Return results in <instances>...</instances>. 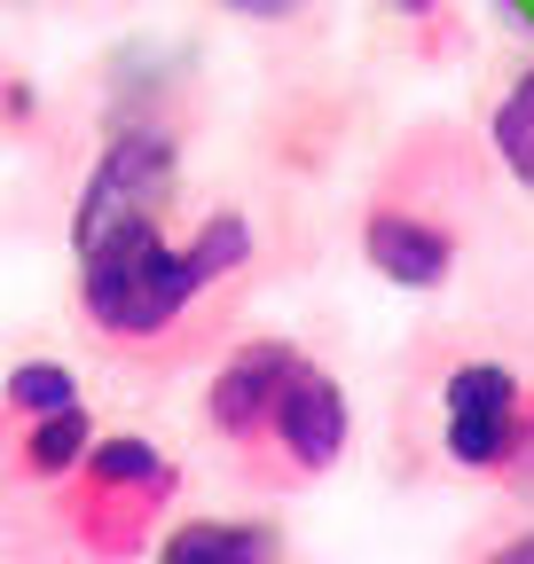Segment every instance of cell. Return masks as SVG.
<instances>
[{
	"instance_id": "6da1fadb",
	"label": "cell",
	"mask_w": 534,
	"mask_h": 564,
	"mask_svg": "<svg viewBox=\"0 0 534 564\" xmlns=\"http://www.w3.org/2000/svg\"><path fill=\"white\" fill-rule=\"evenodd\" d=\"M181 141L165 126H118L72 196V306L126 369H181L221 329V306L259 259L244 204H213L173 228Z\"/></svg>"
},
{
	"instance_id": "7a4b0ae2",
	"label": "cell",
	"mask_w": 534,
	"mask_h": 564,
	"mask_svg": "<svg viewBox=\"0 0 534 564\" xmlns=\"http://www.w3.org/2000/svg\"><path fill=\"white\" fill-rule=\"evenodd\" d=\"M472 204H480V150L456 126H417L377 165V181L362 196V220H354V251L377 282L432 299L463 267Z\"/></svg>"
},
{
	"instance_id": "3957f363",
	"label": "cell",
	"mask_w": 534,
	"mask_h": 564,
	"mask_svg": "<svg viewBox=\"0 0 534 564\" xmlns=\"http://www.w3.org/2000/svg\"><path fill=\"white\" fill-rule=\"evenodd\" d=\"M181 502V463L142 432H95L79 470L55 486V525L87 564H142Z\"/></svg>"
},
{
	"instance_id": "277c9868",
	"label": "cell",
	"mask_w": 534,
	"mask_h": 564,
	"mask_svg": "<svg viewBox=\"0 0 534 564\" xmlns=\"http://www.w3.org/2000/svg\"><path fill=\"white\" fill-rule=\"evenodd\" d=\"M534 440V377L503 352H456L432 377V455L456 478L503 486Z\"/></svg>"
},
{
	"instance_id": "5b68a950",
	"label": "cell",
	"mask_w": 534,
	"mask_h": 564,
	"mask_svg": "<svg viewBox=\"0 0 534 564\" xmlns=\"http://www.w3.org/2000/svg\"><path fill=\"white\" fill-rule=\"evenodd\" d=\"M346 447H354V400H346V384L307 352V369L284 384L276 415H267L259 447L236 463V478L259 486V494H299V486H314V478L339 470Z\"/></svg>"
},
{
	"instance_id": "8992f818",
	"label": "cell",
	"mask_w": 534,
	"mask_h": 564,
	"mask_svg": "<svg viewBox=\"0 0 534 564\" xmlns=\"http://www.w3.org/2000/svg\"><path fill=\"white\" fill-rule=\"evenodd\" d=\"M299 369H307V345L299 337H236L221 361H213L205 392H196V423H205V440H221V455L244 463Z\"/></svg>"
},
{
	"instance_id": "52a82bcc",
	"label": "cell",
	"mask_w": 534,
	"mask_h": 564,
	"mask_svg": "<svg viewBox=\"0 0 534 564\" xmlns=\"http://www.w3.org/2000/svg\"><path fill=\"white\" fill-rule=\"evenodd\" d=\"M150 564H299L291 533L276 518H228V510H196L173 518L150 549Z\"/></svg>"
},
{
	"instance_id": "ba28073f",
	"label": "cell",
	"mask_w": 534,
	"mask_h": 564,
	"mask_svg": "<svg viewBox=\"0 0 534 564\" xmlns=\"http://www.w3.org/2000/svg\"><path fill=\"white\" fill-rule=\"evenodd\" d=\"M95 447V408L79 400V408H55V415H40V423H9L0 432V478L9 486H63L79 470V455Z\"/></svg>"
},
{
	"instance_id": "9c48e42d",
	"label": "cell",
	"mask_w": 534,
	"mask_h": 564,
	"mask_svg": "<svg viewBox=\"0 0 534 564\" xmlns=\"http://www.w3.org/2000/svg\"><path fill=\"white\" fill-rule=\"evenodd\" d=\"M488 158L503 165L511 188L534 196V47L503 70L495 95H488Z\"/></svg>"
},
{
	"instance_id": "30bf717a",
	"label": "cell",
	"mask_w": 534,
	"mask_h": 564,
	"mask_svg": "<svg viewBox=\"0 0 534 564\" xmlns=\"http://www.w3.org/2000/svg\"><path fill=\"white\" fill-rule=\"evenodd\" d=\"M79 369L72 361H55V352H32V361H17L9 377H0V432L9 423H40L55 408H79Z\"/></svg>"
},
{
	"instance_id": "8fae6325",
	"label": "cell",
	"mask_w": 534,
	"mask_h": 564,
	"mask_svg": "<svg viewBox=\"0 0 534 564\" xmlns=\"http://www.w3.org/2000/svg\"><path fill=\"white\" fill-rule=\"evenodd\" d=\"M385 17H393L400 32H417V47H425V55H448V47H456L448 0H385Z\"/></svg>"
},
{
	"instance_id": "7c38bea8",
	"label": "cell",
	"mask_w": 534,
	"mask_h": 564,
	"mask_svg": "<svg viewBox=\"0 0 534 564\" xmlns=\"http://www.w3.org/2000/svg\"><path fill=\"white\" fill-rule=\"evenodd\" d=\"M213 9L236 17V24H267V32H276V24H299L314 0H213Z\"/></svg>"
},
{
	"instance_id": "4fadbf2b",
	"label": "cell",
	"mask_w": 534,
	"mask_h": 564,
	"mask_svg": "<svg viewBox=\"0 0 534 564\" xmlns=\"http://www.w3.org/2000/svg\"><path fill=\"white\" fill-rule=\"evenodd\" d=\"M480 564H534V525H519V533H503L495 549H480Z\"/></svg>"
},
{
	"instance_id": "5bb4252c",
	"label": "cell",
	"mask_w": 534,
	"mask_h": 564,
	"mask_svg": "<svg viewBox=\"0 0 534 564\" xmlns=\"http://www.w3.org/2000/svg\"><path fill=\"white\" fill-rule=\"evenodd\" d=\"M503 494H511V502H526V510H534V440H526V455L511 463V478H503Z\"/></svg>"
}]
</instances>
